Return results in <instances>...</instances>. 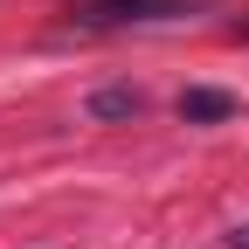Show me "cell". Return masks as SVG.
Here are the masks:
<instances>
[{
  "mask_svg": "<svg viewBox=\"0 0 249 249\" xmlns=\"http://www.w3.org/2000/svg\"><path fill=\"white\" fill-rule=\"evenodd\" d=\"M229 249H249V222H242V229H229Z\"/></svg>",
  "mask_w": 249,
  "mask_h": 249,
  "instance_id": "277c9868",
  "label": "cell"
},
{
  "mask_svg": "<svg viewBox=\"0 0 249 249\" xmlns=\"http://www.w3.org/2000/svg\"><path fill=\"white\" fill-rule=\"evenodd\" d=\"M208 0H70L76 28H139V21H166V14H194Z\"/></svg>",
  "mask_w": 249,
  "mask_h": 249,
  "instance_id": "6da1fadb",
  "label": "cell"
},
{
  "mask_svg": "<svg viewBox=\"0 0 249 249\" xmlns=\"http://www.w3.org/2000/svg\"><path fill=\"white\" fill-rule=\"evenodd\" d=\"M139 90L132 83H111V90H90V118H97V124H118V118H139Z\"/></svg>",
  "mask_w": 249,
  "mask_h": 249,
  "instance_id": "3957f363",
  "label": "cell"
},
{
  "mask_svg": "<svg viewBox=\"0 0 249 249\" xmlns=\"http://www.w3.org/2000/svg\"><path fill=\"white\" fill-rule=\"evenodd\" d=\"M235 111H242V97H229V90H201V83L180 90V118L187 124H229Z\"/></svg>",
  "mask_w": 249,
  "mask_h": 249,
  "instance_id": "7a4b0ae2",
  "label": "cell"
}]
</instances>
